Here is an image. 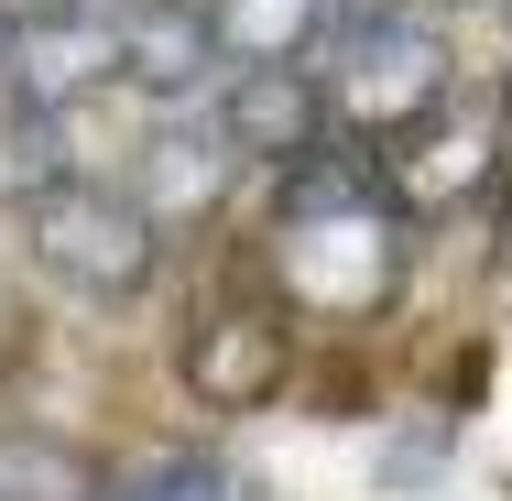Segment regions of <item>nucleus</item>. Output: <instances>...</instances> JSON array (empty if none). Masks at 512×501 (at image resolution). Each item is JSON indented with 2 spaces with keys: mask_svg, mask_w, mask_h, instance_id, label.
<instances>
[{
  "mask_svg": "<svg viewBox=\"0 0 512 501\" xmlns=\"http://www.w3.org/2000/svg\"><path fill=\"white\" fill-rule=\"evenodd\" d=\"M327 33V0H207V44L251 77H295Z\"/></svg>",
  "mask_w": 512,
  "mask_h": 501,
  "instance_id": "8",
  "label": "nucleus"
},
{
  "mask_svg": "<svg viewBox=\"0 0 512 501\" xmlns=\"http://www.w3.org/2000/svg\"><path fill=\"white\" fill-rule=\"evenodd\" d=\"M33 262L77 295H142L153 284V207L131 186H99V175H66L33 197Z\"/></svg>",
  "mask_w": 512,
  "mask_h": 501,
  "instance_id": "3",
  "label": "nucleus"
},
{
  "mask_svg": "<svg viewBox=\"0 0 512 501\" xmlns=\"http://www.w3.org/2000/svg\"><path fill=\"white\" fill-rule=\"evenodd\" d=\"M491 131H502V120H480V109L458 120V99H447L414 142H393V153H404V186L414 197H469V186L491 175Z\"/></svg>",
  "mask_w": 512,
  "mask_h": 501,
  "instance_id": "9",
  "label": "nucleus"
},
{
  "mask_svg": "<svg viewBox=\"0 0 512 501\" xmlns=\"http://www.w3.org/2000/svg\"><path fill=\"white\" fill-rule=\"evenodd\" d=\"M109 44H120V77H131V88H153V99L197 88V66L218 55V44H207V22L186 11V0H120V11H109Z\"/></svg>",
  "mask_w": 512,
  "mask_h": 501,
  "instance_id": "6",
  "label": "nucleus"
},
{
  "mask_svg": "<svg viewBox=\"0 0 512 501\" xmlns=\"http://www.w3.org/2000/svg\"><path fill=\"white\" fill-rule=\"evenodd\" d=\"M109 501H251L229 480V458H207V447H175V458H142V469H120Z\"/></svg>",
  "mask_w": 512,
  "mask_h": 501,
  "instance_id": "10",
  "label": "nucleus"
},
{
  "mask_svg": "<svg viewBox=\"0 0 512 501\" xmlns=\"http://www.w3.org/2000/svg\"><path fill=\"white\" fill-rule=\"evenodd\" d=\"M186 393L207 403V414H251V403L284 393V305L273 295H218L186 327Z\"/></svg>",
  "mask_w": 512,
  "mask_h": 501,
  "instance_id": "4",
  "label": "nucleus"
},
{
  "mask_svg": "<svg viewBox=\"0 0 512 501\" xmlns=\"http://www.w3.org/2000/svg\"><path fill=\"white\" fill-rule=\"evenodd\" d=\"M0 33H11V11H0Z\"/></svg>",
  "mask_w": 512,
  "mask_h": 501,
  "instance_id": "14",
  "label": "nucleus"
},
{
  "mask_svg": "<svg viewBox=\"0 0 512 501\" xmlns=\"http://www.w3.org/2000/svg\"><path fill=\"white\" fill-rule=\"evenodd\" d=\"M502 131H512V99H502Z\"/></svg>",
  "mask_w": 512,
  "mask_h": 501,
  "instance_id": "13",
  "label": "nucleus"
},
{
  "mask_svg": "<svg viewBox=\"0 0 512 501\" xmlns=\"http://www.w3.org/2000/svg\"><path fill=\"white\" fill-rule=\"evenodd\" d=\"M218 131L251 164H306L316 142H327V99H316L306 77H240V99L218 109Z\"/></svg>",
  "mask_w": 512,
  "mask_h": 501,
  "instance_id": "7",
  "label": "nucleus"
},
{
  "mask_svg": "<svg viewBox=\"0 0 512 501\" xmlns=\"http://www.w3.org/2000/svg\"><path fill=\"white\" fill-rule=\"evenodd\" d=\"M218 153H229V131H164V142H153V153H142V175H153V197L164 207H207L218 197Z\"/></svg>",
  "mask_w": 512,
  "mask_h": 501,
  "instance_id": "11",
  "label": "nucleus"
},
{
  "mask_svg": "<svg viewBox=\"0 0 512 501\" xmlns=\"http://www.w3.org/2000/svg\"><path fill=\"white\" fill-rule=\"evenodd\" d=\"M99 77H120L109 11H22L11 22V99L33 109V120H66Z\"/></svg>",
  "mask_w": 512,
  "mask_h": 501,
  "instance_id": "5",
  "label": "nucleus"
},
{
  "mask_svg": "<svg viewBox=\"0 0 512 501\" xmlns=\"http://www.w3.org/2000/svg\"><path fill=\"white\" fill-rule=\"evenodd\" d=\"M22 11H88V0H22Z\"/></svg>",
  "mask_w": 512,
  "mask_h": 501,
  "instance_id": "12",
  "label": "nucleus"
},
{
  "mask_svg": "<svg viewBox=\"0 0 512 501\" xmlns=\"http://www.w3.org/2000/svg\"><path fill=\"white\" fill-rule=\"evenodd\" d=\"M273 262H284V295L316 305V316H382L404 295V218L382 197L371 153L316 142L306 164H284V186H273Z\"/></svg>",
  "mask_w": 512,
  "mask_h": 501,
  "instance_id": "1",
  "label": "nucleus"
},
{
  "mask_svg": "<svg viewBox=\"0 0 512 501\" xmlns=\"http://www.w3.org/2000/svg\"><path fill=\"white\" fill-rule=\"evenodd\" d=\"M458 99V55L436 22H414L393 0H349V77H338V109L382 142H414L436 109Z\"/></svg>",
  "mask_w": 512,
  "mask_h": 501,
  "instance_id": "2",
  "label": "nucleus"
}]
</instances>
